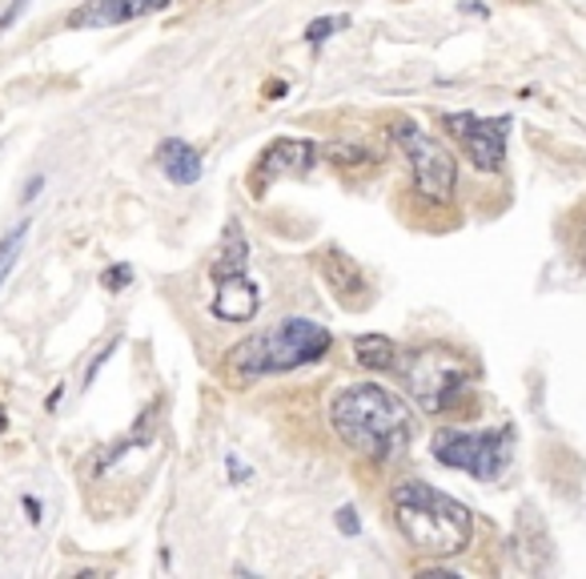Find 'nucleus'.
<instances>
[{
	"label": "nucleus",
	"instance_id": "obj_2",
	"mask_svg": "<svg viewBox=\"0 0 586 579\" xmlns=\"http://www.w3.org/2000/svg\"><path fill=\"white\" fill-rule=\"evenodd\" d=\"M390 512H394L398 531L406 535V544L422 556H458L470 547V535H475L470 507L430 483H398L390 491Z\"/></svg>",
	"mask_w": 586,
	"mask_h": 579
},
{
	"label": "nucleus",
	"instance_id": "obj_17",
	"mask_svg": "<svg viewBox=\"0 0 586 579\" xmlns=\"http://www.w3.org/2000/svg\"><path fill=\"white\" fill-rule=\"evenodd\" d=\"M338 527H342L345 535H354L358 527H362V524L354 519V507H342V512H338Z\"/></svg>",
	"mask_w": 586,
	"mask_h": 579
},
{
	"label": "nucleus",
	"instance_id": "obj_7",
	"mask_svg": "<svg viewBox=\"0 0 586 579\" xmlns=\"http://www.w3.org/2000/svg\"><path fill=\"white\" fill-rule=\"evenodd\" d=\"M443 125L458 141L462 157L478 173H502L507 166L510 117H478V113H446Z\"/></svg>",
	"mask_w": 586,
	"mask_h": 579
},
{
	"label": "nucleus",
	"instance_id": "obj_19",
	"mask_svg": "<svg viewBox=\"0 0 586 579\" xmlns=\"http://www.w3.org/2000/svg\"><path fill=\"white\" fill-rule=\"evenodd\" d=\"M24 512H29V519H33V524H41V503H36V499H24Z\"/></svg>",
	"mask_w": 586,
	"mask_h": 579
},
{
	"label": "nucleus",
	"instance_id": "obj_5",
	"mask_svg": "<svg viewBox=\"0 0 586 579\" xmlns=\"http://www.w3.org/2000/svg\"><path fill=\"white\" fill-rule=\"evenodd\" d=\"M390 141L398 145L402 157L409 166V181L414 193L430 206H450L454 190H458V161L443 141L414 122H394L390 125Z\"/></svg>",
	"mask_w": 586,
	"mask_h": 579
},
{
	"label": "nucleus",
	"instance_id": "obj_1",
	"mask_svg": "<svg viewBox=\"0 0 586 579\" xmlns=\"http://www.w3.org/2000/svg\"><path fill=\"white\" fill-rule=\"evenodd\" d=\"M330 427L354 455L390 463L409 443V407L382 382H350L330 399Z\"/></svg>",
	"mask_w": 586,
	"mask_h": 579
},
{
	"label": "nucleus",
	"instance_id": "obj_18",
	"mask_svg": "<svg viewBox=\"0 0 586 579\" xmlns=\"http://www.w3.org/2000/svg\"><path fill=\"white\" fill-rule=\"evenodd\" d=\"M24 4H29V0H12V9L4 12V17H0V29H9V24L17 21V17H21V12H24Z\"/></svg>",
	"mask_w": 586,
	"mask_h": 579
},
{
	"label": "nucleus",
	"instance_id": "obj_16",
	"mask_svg": "<svg viewBox=\"0 0 586 579\" xmlns=\"http://www.w3.org/2000/svg\"><path fill=\"white\" fill-rule=\"evenodd\" d=\"M345 17H326V21H313L310 29H306V41H310V45H321V41H326V36H333L338 33V29H345Z\"/></svg>",
	"mask_w": 586,
	"mask_h": 579
},
{
	"label": "nucleus",
	"instance_id": "obj_4",
	"mask_svg": "<svg viewBox=\"0 0 586 579\" xmlns=\"http://www.w3.org/2000/svg\"><path fill=\"white\" fill-rule=\"evenodd\" d=\"M398 375L406 382L409 399L418 402L426 414H443L450 411L458 394H462L470 382H475L478 367L462 350H454V346H418V350H409V355H398Z\"/></svg>",
	"mask_w": 586,
	"mask_h": 579
},
{
	"label": "nucleus",
	"instance_id": "obj_14",
	"mask_svg": "<svg viewBox=\"0 0 586 579\" xmlns=\"http://www.w3.org/2000/svg\"><path fill=\"white\" fill-rule=\"evenodd\" d=\"M24 238H29V222H17V225L9 230V234L0 238V290H4L9 274L17 270V262H21Z\"/></svg>",
	"mask_w": 586,
	"mask_h": 579
},
{
	"label": "nucleus",
	"instance_id": "obj_3",
	"mask_svg": "<svg viewBox=\"0 0 586 579\" xmlns=\"http://www.w3.org/2000/svg\"><path fill=\"white\" fill-rule=\"evenodd\" d=\"M333 335L313 318H281L237 343L230 350V370L237 379H266V375H286L330 355Z\"/></svg>",
	"mask_w": 586,
	"mask_h": 579
},
{
	"label": "nucleus",
	"instance_id": "obj_12",
	"mask_svg": "<svg viewBox=\"0 0 586 579\" xmlns=\"http://www.w3.org/2000/svg\"><path fill=\"white\" fill-rule=\"evenodd\" d=\"M157 166L166 169V178L173 186H193L205 173L201 154L189 141H181V137H166V141L157 145Z\"/></svg>",
	"mask_w": 586,
	"mask_h": 579
},
{
	"label": "nucleus",
	"instance_id": "obj_11",
	"mask_svg": "<svg viewBox=\"0 0 586 579\" xmlns=\"http://www.w3.org/2000/svg\"><path fill=\"white\" fill-rule=\"evenodd\" d=\"M321 278H326V286L338 294L342 302H354L365 294V274L358 270V262L345 250H338V245H330L326 254H321Z\"/></svg>",
	"mask_w": 586,
	"mask_h": 579
},
{
	"label": "nucleus",
	"instance_id": "obj_15",
	"mask_svg": "<svg viewBox=\"0 0 586 579\" xmlns=\"http://www.w3.org/2000/svg\"><path fill=\"white\" fill-rule=\"evenodd\" d=\"M129 282H134V266H129V262H117V266H109L100 274V286L109 290V294H121Z\"/></svg>",
	"mask_w": 586,
	"mask_h": 579
},
{
	"label": "nucleus",
	"instance_id": "obj_8",
	"mask_svg": "<svg viewBox=\"0 0 586 579\" xmlns=\"http://www.w3.org/2000/svg\"><path fill=\"white\" fill-rule=\"evenodd\" d=\"M318 157H321V145L313 137H277L257 157L254 173H249V186H254V193H262L281 178H301V173H310L318 166Z\"/></svg>",
	"mask_w": 586,
	"mask_h": 579
},
{
	"label": "nucleus",
	"instance_id": "obj_20",
	"mask_svg": "<svg viewBox=\"0 0 586 579\" xmlns=\"http://www.w3.org/2000/svg\"><path fill=\"white\" fill-rule=\"evenodd\" d=\"M0 431H4V419H0Z\"/></svg>",
	"mask_w": 586,
	"mask_h": 579
},
{
	"label": "nucleus",
	"instance_id": "obj_6",
	"mask_svg": "<svg viewBox=\"0 0 586 579\" xmlns=\"http://www.w3.org/2000/svg\"><path fill=\"white\" fill-rule=\"evenodd\" d=\"M434 459L450 471H466L475 480H498L510 463V427L494 431H462V427H443L430 439Z\"/></svg>",
	"mask_w": 586,
	"mask_h": 579
},
{
	"label": "nucleus",
	"instance_id": "obj_13",
	"mask_svg": "<svg viewBox=\"0 0 586 579\" xmlns=\"http://www.w3.org/2000/svg\"><path fill=\"white\" fill-rule=\"evenodd\" d=\"M354 362L365 370H390L398 362V346L386 335H358L354 338Z\"/></svg>",
	"mask_w": 586,
	"mask_h": 579
},
{
	"label": "nucleus",
	"instance_id": "obj_9",
	"mask_svg": "<svg viewBox=\"0 0 586 579\" xmlns=\"http://www.w3.org/2000/svg\"><path fill=\"white\" fill-rule=\"evenodd\" d=\"M213 314L222 323H254L257 310H262V290L249 274H222L213 278Z\"/></svg>",
	"mask_w": 586,
	"mask_h": 579
},
{
	"label": "nucleus",
	"instance_id": "obj_10",
	"mask_svg": "<svg viewBox=\"0 0 586 579\" xmlns=\"http://www.w3.org/2000/svg\"><path fill=\"white\" fill-rule=\"evenodd\" d=\"M173 0H89L85 9L68 17V29H113V24L141 21L149 12L169 9Z\"/></svg>",
	"mask_w": 586,
	"mask_h": 579
}]
</instances>
